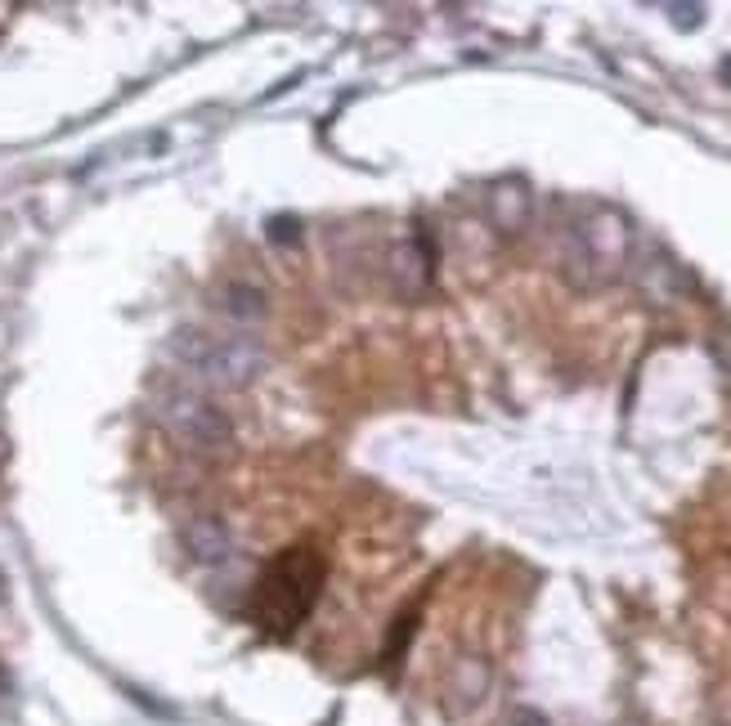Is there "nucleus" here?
<instances>
[{"label": "nucleus", "mask_w": 731, "mask_h": 726, "mask_svg": "<svg viewBox=\"0 0 731 726\" xmlns=\"http://www.w3.org/2000/svg\"><path fill=\"white\" fill-rule=\"evenodd\" d=\"M633 260V220L610 202H592L566 229V247H561V274L579 292H601V287L619 283Z\"/></svg>", "instance_id": "nucleus-1"}, {"label": "nucleus", "mask_w": 731, "mask_h": 726, "mask_svg": "<svg viewBox=\"0 0 731 726\" xmlns=\"http://www.w3.org/2000/svg\"><path fill=\"white\" fill-rule=\"evenodd\" d=\"M323 579H328V561L314 547L301 543L279 552L252 592V623L265 637H292L319 601Z\"/></svg>", "instance_id": "nucleus-2"}, {"label": "nucleus", "mask_w": 731, "mask_h": 726, "mask_svg": "<svg viewBox=\"0 0 731 726\" xmlns=\"http://www.w3.org/2000/svg\"><path fill=\"white\" fill-rule=\"evenodd\" d=\"M166 355L216 390H243L265 372V350L252 337H216L189 323L166 337Z\"/></svg>", "instance_id": "nucleus-3"}, {"label": "nucleus", "mask_w": 731, "mask_h": 726, "mask_svg": "<svg viewBox=\"0 0 731 726\" xmlns=\"http://www.w3.org/2000/svg\"><path fill=\"white\" fill-rule=\"evenodd\" d=\"M157 417H162L166 431L193 453H225L229 440H234L229 417L220 413L211 399L193 395V390H184V386H166L162 395H157Z\"/></svg>", "instance_id": "nucleus-4"}, {"label": "nucleus", "mask_w": 731, "mask_h": 726, "mask_svg": "<svg viewBox=\"0 0 731 726\" xmlns=\"http://www.w3.org/2000/svg\"><path fill=\"white\" fill-rule=\"evenodd\" d=\"M431 274H436V251H431L427 238H404L386 247L382 260V278H386V292L395 301H418L427 296Z\"/></svg>", "instance_id": "nucleus-5"}, {"label": "nucleus", "mask_w": 731, "mask_h": 726, "mask_svg": "<svg viewBox=\"0 0 731 726\" xmlns=\"http://www.w3.org/2000/svg\"><path fill=\"white\" fill-rule=\"evenodd\" d=\"M180 547L198 565H225L234 556V534H229V525L220 516H193L180 529Z\"/></svg>", "instance_id": "nucleus-6"}, {"label": "nucleus", "mask_w": 731, "mask_h": 726, "mask_svg": "<svg viewBox=\"0 0 731 726\" xmlns=\"http://www.w3.org/2000/svg\"><path fill=\"white\" fill-rule=\"evenodd\" d=\"M489 220H494V229H503V234L525 229V220H530V184L498 180L494 189H489Z\"/></svg>", "instance_id": "nucleus-7"}, {"label": "nucleus", "mask_w": 731, "mask_h": 726, "mask_svg": "<svg viewBox=\"0 0 731 726\" xmlns=\"http://www.w3.org/2000/svg\"><path fill=\"white\" fill-rule=\"evenodd\" d=\"M216 310L229 314L234 323H256L270 314V296H265L256 283H225L216 292Z\"/></svg>", "instance_id": "nucleus-8"}, {"label": "nucleus", "mask_w": 731, "mask_h": 726, "mask_svg": "<svg viewBox=\"0 0 731 726\" xmlns=\"http://www.w3.org/2000/svg\"><path fill=\"white\" fill-rule=\"evenodd\" d=\"M485 686H489V668L480 664V659H462L458 668H453V691L462 695V704H476L480 695H485Z\"/></svg>", "instance_id": "nucleus-9"}, {"label": "nucleus", "mask_w": 731, "mask_h": 726, "mask_svg": "<svg viewBox=\"0 0 731 726\" xmlns=\"http://www.w3.org/2000/svg\"><path fill=\"white\" fill-rule=\"evenodd\" d=\"M265 234H270V242H279V247H296V242H301V220L296 216H270Z\"/></svg>", "instance_id": "nucleus-10"}, {"label": "nucleus", "mask_w": 731, "mask_h": 726, "mask_svg": "<svg viewBox=\"0 0 731 726\" xmlns=\"http://www.w3.org/2000/svg\"><path fill=\"white\" fill-rule=\"evenodd\" d=\"M669 14L682 32H696V27L705 23V5H669Z\"/></svg>", "instance_id": "nucleus-11"}, {"label": "nucleus", "mask_w": 731, "mask_h": 726, "mask_svg": "<svg viewBox=\"0 0 731 726\" xmlns=\"http://www.w3.org/2000/svg\"><path fill=\"white\" fill-rule=\"evenodd\" d=\"M9 709H14V677H9L5 659H0V718H9Z\"/></svg>", "instance_id": "nucleus-12"}, {"label": "nucleus", "mask_w": 731, "mask_h": 726, "mask_svg": "<svg viewBox=\"0 0 731 726\" xmlns=\"http://www.w3.org/2000/svg\"><path fill=\"white\" fill-rule=\"evenodd\" d=\"M409 632H413V614H404V619H400V628H395V637H391V659L404 650V641H409Z\"/></svg>", "instance_id": "nucleus-13"}, {"label": "nucleus", "mask_w": 731, "mask_h": 726, "mask_svg": "<svg viewBox=\"0 0 731 726\" xmlns=\"http://www.w3.org/2000/svg\"><path fill=\"white\" fill-rule=\"evenodd\" d=\"M512 726H548V718H543V713H534V709H516L512 713Z\"/></svg>", "instance_id": "nucleus-14"}, {"label": "nucleus", "mask_w": 731, "mask_h": 726, "mask_svg": "<svg viewBox=\"0 0 731 726\" xmlns=\"http://www.w3.org/2000/svg\"><path fill=\"white\" fill-rule=\"evenodd\" d=\"M723 81H727V86H731V54H727V59H723Z\"/></svg>", "instance_id": "nucleus-15"}]
</instances>
